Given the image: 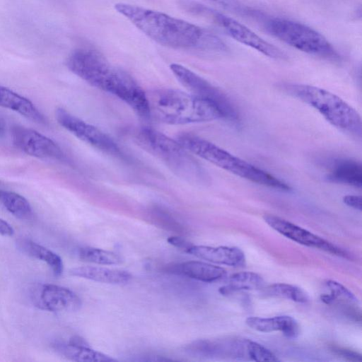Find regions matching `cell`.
Instances as JSON below:
<instances>
[{
  "label": "cell",
  "mask_w": 362,
  "mask_h": 362,
  "mask_svg": "<svg viewBox=\"0 0 362 362\" xmlns=\"http://www.w3.org/2000/svg\"><path fill=\"white\" fill-rule=\"evenodd\" d=\"M115 8L151 39L164 46L211 53L228 49L218 36L184 20L125 3L116 4Z\"/></svg>",
  "instance_id": "cell-1"
},
{
  "label": "cell",
  "mask_w": 362,
  "mask_h": 362,
  "mask_svg": "<svg viewBox=\"0 0 362 362\" xmlns=\"http://www.w3.org/2000/svg\"><path fill=\"white\" fill-rule=\"evenodd\" d=\"M66 66L88 84L124 101L141 117L149 118L146 93L129 74L112 64L99 52L77 49L68 57Z\"/></svg>",
  "instance_id": "cell-2"
},
{
  "label": "cell",
  "mask_w": 362,
  "mask_h": 362,
  "mask_svg": "<svg viewBox=\"0 0 362 362\" xmlns=\"http://www.w3.org/2000/svg\"><path fill=\"white\" fill-rule=\"evenodd\" d=\"M149 118L168 124H186L225 119L213 103L192 93L172 88L146 93Z\"/></svg>",
  "instance_id": "cell-3"
},
{
  "label": "cell",
  "mask_w": 362,
  "mask_h": 362,
  "mask_svg": "<svg viewBox=\"0 0 362 362\" xmlns=\"http://www.w3.org/2000/svg\"><path fill=\"white\" fill-rule=\"evenodd\" d=\"M177 141L191 153L241 178L283 192L291 190L285 182L208 140L196 135L183 134Z\"/></svg>",
  "instance_id": "cell-4"
},
{
  "label": "cell",
  "mask_w": 362,
  "mask_h": 362,
  "mask_svg": "<svg viewBox=\"0 0 362 362\" xmlns=\"http://www.w3.org/2000/svg\"><path fill=\"white\" fill-rule=\"evenodd\" d=\"M279 87L289 95L314 108L336 128L354 136H361L359 113L334 93L302 83H284Z\"/></svg>",
  "instance_id": "cell-5"
},
{
  "label": "cell",
  "mask_w": 362,
  "mask_h": 362,
  "mask_svg": "<svg viewBox=\"0 0 362 362\" xmlns=\"http://www.w3.org/2000/svg\"><path fill=\"white\" fill-rule=\"evenodd\" d=\"M134 139L139 146L164 163L180 178L192 182L202 178L200 165L177 140L148 127L136 131Z\"/></svg>",
  "instance_id": "cell-6"
},
{
  "label": "cell",
  "mask_w": 362,
  "mask_h": 362,
  "mask_svg": "<svg viewBox=\"0 0 362 362\" xmlns=\"http://www.w3.org/2000/svg\"><path fill=\"white\" fill-rule=\"evenodd\" d=\"M265 25L272 35L300 51L325 58L337 57L336 50L322 35L303 23L273 18L267 20Z\"/></svg>",
  "instance_id": "cell-7"
},
{
  "label": "cell",
  "mask_w": 362,
  "mask_h": 362,
  "mask_svg": "<svg viewBox=\"0 0 362 362\" xmlns=\"http://www.w3.org/2000/svg\"><path fill=\"white\" fill-rule=\"evenodd\" d=\"M180 5L186 11L211 20L221 27L230 37L265 56L274 59H284L286 57L280 49L229 16L190 0H180Z\"/></svg>",
  "instance_id": "cell-8"
},
{
  "label": "cell",
  "mask_w": 362,
  "mask_h": 362,
  "mask_svg": "<svg viewBox=\"0 0 362 362\" xmlns=\"http://www.w3.org/2000/svg\"><path fill=\"white\" fill-rule=\"evenodd\" d=\"M57 122L81 141L110 156L124 158L118 144L107 134L73 115L66 110L58 107L55 111Z\"/></svg>",
  "instance_id": "cell-9"
},
{
  "label": "cell",
  "mask_w": 362,
  "mask_h": 362,
  "mask_svg": "<svg viewBox=\"0 0 362 362\" xmlns=\"http://www.w3.org/2000/svg\"><path fill=\"white\" fill-rule=\"evenodd\" d=\"M170 68L176 78L191 93L215 104L223 112L226 119L233 122L238 120V115L234 106L218 88L181 64H172Z\"/></svg>",
  "instance_id": "cell-10"
},
{
  "label": "cell",
  "mask_w": 362,
  "mask_h": 362,
  "mask_svg": "<svg viewBox=\"0 0 362 362\" xmlns=\"http://www.w3.org/2000/svg\"><path fill=\"white\" fill-rule=\"evenodd\" d=\"M34 306L49 312H74L80 309L81 300L68 288L52 284H35L29 289Z\"/></svg>",
  "instance_id": "cell-11"
},
{
  "label": "cell",
  "mask_w": 362,
  "mask_h": 362,
  "mask_svg": "<svg viewBox=\"0 0 362 362\" xmlns=\"http://www.w3.org/2000/svg\"><path fill=\"white\" fill-rule=\"evenodd\" d=\"M14 146L25 153L39 158L62 159L61 148L51 139L21 125L11 129Z\"/></svg>",
  "instance_id": "cell-12"
},
{
  "label": "cell",
  "mask_w": 362,
  "mask_h": 362,
  "mask_svg": "<svg viewBox=\"0 0 362 362\" xmlns=\"http://www.w3.org/2000/svg\"><path fill=\"white\" fill-rule=\"evenodd\" d=\"M263 218L272 228L294 242L345 258L349 257L346 251L285 219L271 214H265Z\"/></svg>",
  "instance_id": "cell-13"
},
{
  "label": "cell",
  "mask_w": 362,
  "mask_h": 362,
  "mask_svg": "<svg viewBox=\"0 0 362 362\" xmlns=\"http://www.w3.org/2000/svg\"><path fill=\"white\" fill-rule=\"evenodd\" d=\"M201 259L209 262L240 267L245 264L244 252L236 247H210L192 245L187 251Z\"/></svg>",
  "instance_id": "cell-14"
},
{
  "label": "cell",
  "mask_w": 362,
  "mask_h": 362,
  "mask_svg": "<svg viewBox=\"0 0 362 362\" xmlns=\"http://www.w3.org/2000/svg\"><path fill=\"white\" fill-rule=\"evenodd\" d=\"M168 271L206 283L220 280L226 275V271L223 268L201 261L177 264L170 267Z\"/></svg>",
  "instance_id": "cell-15"
},
{
  "label": "cell",
  "mask_w": 362,
  "mask_h": 362,
  "mask_svg": "<svg viewBox=\"0 0 362 362\" xmlns=\"http://www.w3.org/2000/svg\"><path fill=\"white\" fill-rule=\"evenodd\" d=\"M250 328L261 332H281L286 337L296 339L300 334L298 322L291 316L281 315L273 317H249L245 320Z\"/></svg>",
  "instance_id": "cell-16"
},
{
  "label": "cell",
  "mask_w": 362,
  "mask_h": 362,
  "mask_svg": "<svg viewBox=\"0 0 362 362\" xmlns=\"http://www.w3.org/2000/svg\"><path fill=\"white\" fill-rule=\"evenodd\" d=\"M0 106L16 112L38 124L46 123L44 115L30 100L1 86H0Z\"/></svg>",
  "instance_id": "cell-17"
},
{
  "label": "cell",
  "mask_w": 362,
  "mask_h": 362,
  "mask_svg": "<svg viewBox=\"0 0 362 362\" xmlns=\"http://www.w3.org/2000/svg\"><path fill=\"white\" fill-rule=\"evenodd\" d=\"M69 274L71 276L111 284H126L132 279V275L126 271L94 266L74 267L69 270Z\"/></svg>",
  "instance_id": "cell-18"
},
{
  "label": "cell",
  "mask_w": 362,
  "mask_h": 362,
  "mask_svg": "<svg viewBox=\"0 0 362 362\" xmlns=\"http://www.w3.org/2000/svg\"><path fill=\"white\" fill-rule=\"evenodd\" d=\"M53 350L60 356L78 362H113L116 359L90 349L88 345L54 342Z\"/></svg>",
  "instance_id": "cell-19"
},
{
  "label": "cell",
  "mask_w": 362,
  "mask_h": 362,
  "mask_svg": "<svg viewBox=\"0 0 362 362\" xmlns=\"http://www.w3.org/2000/svg\"><path fill=\"white\" fill-rule=\"evenodd\" d=\"M327 179L332 182L361 188V164L351 159L338 160L332 165Z\"/></svg>",
  "instance_id": "cell-20"
},
{
  "label": "cell",
  "mask_w": 362,
  "mask_h": 362,
  "mask_svg": "<svg viewBox=\"0 0 362 362\" xmlns=\"http://www.w3.org/2000/svg\"><path fill=\"white\" fill-rule=\"evenodd\" d=\"M16 245L23 253L46 262L54 276H59L62 274L63 261L55 252L27 238L18 239Z\"/></svg>",
  "instance_id": "cell-21"
},
{
  "label": "cell",
  "mask_w": 362,
  "mask_h": 362,
  "mask_svg": "<svg viewBox=\"0 0 362 362\" xmlns=\"http://www.w3.org/2000/svg\"><path fill=\"white\" fill-rule=\"evenodd\" d=\"M264 284V279L258 274L242 272L230 276L228 284L220 287L218 291L223 296H228L236 291L260 289Z\"/></svg>",
  "instance_id": "cell-22"
},
{
  "label": "cell",
  "mask_w": 362,
  "mask_h": 362,
  "mask_svg": "<svg viewBox=\"0 0 362 362\" xmlns=\"http://www.w3.org/2000/svg\"><path fill=\"white\" fill-rule=\"evenodd\" d=\"M0 202L8 211L19 219H29L33 216L31 205L19 194L0 190Z\"/></svg>",
  "instance_id": "cell-23"
},
{
  "label": "cell",
  "mask_w": 362,
  "mask_h": 362,
  "mask_svg": "<svg viewBox=\"0 0 362 362\" xmlns=\"http://www.w3.org/2000/svg\"><path fill=\"white\" fill-rule=\"evenodd\" d=\"M78 255L83 261L98 264L114 265L123 262L122 257L117 253L90 247L80 248Z\"/></svg>",
  "instance_id": "cell-24"
},
{
  "label": "cell",
  "mask_w": 362,
  "mask_h": 362,
  "mask_svg": "<svg viewBox=\"0 0 362 362\" xmlns=\"http://www.w3.org/2000/svg\"><path fill=\"white\" fill-rule=\"evenodd\" d=\"M264 293L272 297L285 298L296 303L308 302V294L300 288L284 283H276L264 288Z\"/></svg>",
  "instance_id": "cell-25"
},
{
  "label": "cell",
  "mask_w": 362,
  "mask_h": 362,
  "mask_svg": "<svg viewBox=\"0 0 362 362\" xmlns=\"http://www.w3.org/2000/svg\"><path fill=\"white\" fill-rule=\"evenodd\" d=\"M326 286L329 290V293L322 294L321 300L326 304H332L337 300L354 303L357 302L356 297L344 286L340 283L328 280Z\"/></svg>",
  "instance_id": "cell-26"
},
{
  "label": "cell",
  "mask_w": 362,
  "mask_h": 362,
  "mask_svg": "<svg viewBox=\"0 0 362 362\" xmlns=\"http://www.w3.org/2000/svg\"><path fill=\"white\" fill-rule=\"evenodd\" d=\"M151 216L153 221L165 229L177 233L183 231L180 223L165 209L154 207L151 209Z\"/></svg>",
  "instance_id": "cell-27"
},
{
  "label": "cell",
  "mask_w": 362,
  "mask_h": 362,
  "mask_svg": "<svg viewBox=\"0 0 362 362\" xmlns=\"http://www.w3.org/2000/svg\"><path fill=\"white\" fill-rule=\"evenodd\" d=\"M247 358L255 361H279L269 349L259 343L247 339Z\"/></svg>",
  "instance_id": "cell-28"
},
{
  "label": "cell",
  "mask_w": 362,
  "mask_h": 362,
  "mask_svg": "<svg viewBox=\"0 0 362 362\" xmlns=\"http://www.w3.org/2000/svg\"><path fill=\"white\" fill-rule=\"evenodd\" d=\"M227 10L238 13L246 14L250 12L245 6H243L238 0H210Z\"/></svg>",
  "instance_id": "cell-29"
},
{
  "label": "cell",
  "mask_w": 362,
  "mask_h": 362,
  "mask_svg": "<svg viewBox=\"0 0 362 362\" xmlns=\"http://www.w3.org/2000/svg\"><path fill=\"white\" fill-rule=\"evenodd\" d=\"M337 355L353 361H361V355L357 352L340 347H333L332 349Z\"/></svg>",
  "instance_id": "cell-30"
},
{
  "label": "cell",
  "mask_w": 362,
  "mask_h": 362,
  "mask_svg": "<svg viewBox=\"0 0 362 362\" xmlns=\"http://www.w3.org/2000/svg\"><path fill=\"white\" fill-rule=\"evenodd\" d=\"M343 202L349 207L361 211L362 198L360 195H346L343 197Z\"/></svg>",
  "instance_id": "cell-31"
},
{
  "label": "cell",
  "mask_w": 362,
  "mask_h": 362,
  "mask_svg": "<svg viewBox=\"0 0 362 362\" xmlns=\"http://www.w3.org/2000/svg\"><path fill=\"white\" fill-rule=\"evenodd\" d=\"M168 242L187 252V250L189 248V247L192 245L190 243L187 242L186 240L181 237L178 236H171L168 238Z\"/></svg>",
  "instance_id": "cell-32"
},
{
  "label": "cell",
  "mask_w": 362,
  "mask_h": 362,
  "mask_svg": "<svg viewBox=\"0 0 362 362\" xmlns=\"http://www.w3.org/2000/svg\"><path fill=\"white\" fill-rule=\"evenodd\" d=\"M0 234L4 236H12L14 234V229L5 220L0 218Z\"/></svg>",
  "instance_id": "cell-33"
},
{
  "label": "cell",
  "mask_w": 362,
  "mask_h": 362,
  "mask_svg": "<svg viewBox=\"0 0 362 362\" xmlns=\"http://www.w3.org/2000/svg\"><path fill=\"white\" fill-rule=\"evenodd\" d=\"M6 129V122L4 119L0 115V136L2 135Z\"/></svg>",
  "instance_id": "cell-34"
}]
</instances>
